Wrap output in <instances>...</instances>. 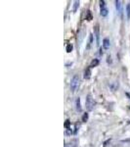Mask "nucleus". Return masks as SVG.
<instances>
[{
    "instance_id": "nucleus-2",
    "label": "nucleus",
    "mask_w": 130,
    "mask_h": 147,
    "mask_svg": "<svg viewBox=\"0 0 130 147\" xmlns=\"http://www.w3.org/2000/svg\"><path fill=\"white\" fill-rule=\"evenodd\" d=\"M85 104H86L87 110H89V111L93 110L94 105H95V102H94V99H93V97H92L91 94H88V95H87L86 100H85Z\"/></svg>"
},
{
    "instance_id": "nucleus-9",
    "label": "nucleus",
    "mask_w": 130,
    "mask_h": 147,
    "mask_svg": "<svg viewBox=\"0 0 130 147\" xmlns=\"http://www.w3.org/2000/svg\"><path fill=\"white\" fill-rule=\"evenodd\" d=\"M126 11H127V18L130 19V4H128V5H127Z\"/></svg>"
},
{
    "instance_id": "nucleus-11",
    "label": "nucleus",
    "mask_w": 130,
    "mask_h": 147,
    "mask_svg": "<svg viewBox=\"0 0 130 147\" xmlns=\"http://www.w3.org/2000/svg\"><path fill=\"white\" fill-rule=\"evenodd\" d=\"M72 50V44H68V45L67 46V51L70 52Z\"/></svg>"
},
{
    "instance_id": "nucleus-6",
    "label": "nucleus",
    "mask_w": 130,
    "mask_h": 147,
    "mask_svg": "<svg viewBox=\"0 0 130 147\" xmlns=\"http://www.w3.org/2000/svg\"><path fill=\"white\" fill-rule=\"evenodd\" d=\"M115 4H117V9L119 11V13H121V7H122L121 1H115Z\"/></svg>"
},
{
    "instance_id": "nucleus-7",
    "label": "nucleus",
    "mask_w": 130,
    "mask_h": 147,
    "mask_svg": "<svg viewBox=\"0 0 130 147\" xmlns=\"http://www.w3.org/2000/svg\"><path fill=\"white\" fill-rule=\"evenodd\" d=\"M90 69H87L86 71H85V73H84V78L85 79H89L90 78Z\"/></svg>"
},
{
    "instance_id": "nucleus-12",
    "label": "nucleus",
    "mask_w": 130,
    "mask_h": 147,
    "mask_svg": "<svg viewBox=\"0 0 130 147\" xmlns=\"http://www.w3.org/2000/svg\"><path fill=\"white\" fill-rule=\"evenodd\" d=\"M77 6H79V2L78 1H75L74 2V11H76Z\"/></svg>"
},
{
    "instance_id": "nucleus-4",
    "label": "nucleus",
    "mask_w": 130,
    "mask_h": 147,
    "mask_svg": "<svg viewBox=\"0 0 130 147\" xmlns=\"http://www.w3.org/2000/svg\"><path fill=\"white\" fill-rule=\"evenodd\" d=\"M94 30H95V34H96L97 42L99 43V38H100V30H99V25H96V26H95V28H94Z\"/></svg>"
},
{
    "instance_id": "nucleus-1",
    "label": "nucleus",
    "mask_w": 130,
    "mask_h": 147,
    "mask_svg": "<svg viewBox=\"0 0 130 147\" xmlns=\"http://www.w3.org/2000/svg\"><path fill=\"white\" fill-rule=\"evenodd\" d=\"M79 84H80V79L77 75H75L74 78L70 80V87L72 89V91H75L77 89V87L79 86Z\"/></svg>"
},
{
    "instance_id": "nucleus-3",
    "label": "nucleus",
    "mask_w": 130,
    "mask_h": 147,
    "mask_svg": "<svg viewBox=\"0 0 130 147\" xmlns=\"http://www.w3.org/2000/svg\"><path fill=\"white\" fill-rule=\"evenodd\" d=\"M100 6H101V10H100L101 16H102V17H106V16L108 15V9H107V7H106L105 1H100Z\"/></svg>"
},
{
    "instance_id": "nucleus-5",
    "label": "nucleus",
    "mask_w": 130,
    "mask_h": 147,
    "mask_svg": "<svg viewBox=\"0 0 130 147\" xmlns=\"http://www.w3.org/2000/svg\"><path fill=\"white\" fill-rule=\"evenodd\" d=\"M110 45H111V43H110V40H109L108 38H105L103 40V47L105 49H109L110 48Z\"/></svg>"
},
{
    "instance_id": "nucleus-8",
    "label": "nucleus",
    "mask_w": 130,
    "mask_h": 147,
    "mask_svg": "<svg viewBox=\"0 0 130 147\" xmlns=\"http://www.w3.org/2000/svg\"><path fill=\"white\" fill-rule=\"evenodd\" d=\"M92 41H93V35L90 34V38H89V43H88V46H87V49L90 48L91 44H92Z\"/></svg>"
},
{
    "instance_id": "nucleus-10",
    "label": "nucleus",
    "mask_w": 130,
    "mask_h": 147,
    "mask_svg": "<svg viewBox=\"0 0 130 147\" xmlns=\"http://www.w3.org/2000/svg\"><path fill=\"white\" fill-rule=\"evenodd\" d=\"M76 106H77V110H78V111H81V108H80V99L78 98V99H77V100H76Z\"/></svg>"
}]
</instances>
